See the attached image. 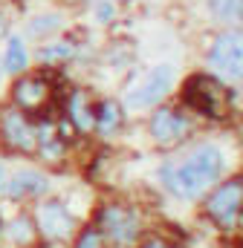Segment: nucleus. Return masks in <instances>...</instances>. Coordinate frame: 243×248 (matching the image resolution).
I'll return each instance as SVG.
<instances>
[{"instance_id": "nucleus-1", "label": "nucleus", "mask_w": 243, "mask_h": 248, "mask_svg": "<svg viewBox=\"0 0 243 248\" xmlns=\"http://www.w3.org/2000/svg\"><path fill=\"white\" fill-rule=\"evenodd\" d=\"M223 173V153L211 144L197 147L185 162L180 165H162L159 168V179L174 196L180 199H197L200 193H206Z\"/></svg>"}, {"instance_id": "nucleus-2", "label": "nucleus", "mask_w": 243, "mask_h": 248, "mask_svg": "<svg viewBox=\"0 0 243 248\" xmlns=\"http://www.w3.org/2000/svg\"><path fill=\"white\" fill-rule=\"evenodd\" d=\"M182 101L188 107H194L200 116L208 119H226L229 107H232V93L226 90L223 81H217L214 75H191L185 90H182Z\"/></svg>"}, {"instance_id": "nucleus-3", "label": "nucleus", "mask_w": 243, "mask_h": 248, "mask_svg": "<svg viewBox=\"0 0 243 248\" xmlns=\"http://www.w3.org/2000/svg\"><path fill=\"white\" fill-rule=\"evenodd\" d=\"M241 205H243V182L232 179L208 196L206 211L220 228H238L241 225Z\"/></svg>"}, {"instance_id": "nucleus-4", "label": "nucleus", "mask_w": 243, "mask_h": 248, "mask_svg": "<svg viewBox=\"0 0 243 248\" xmlns=\"http://www.w3.org/2000/svg\"><path fill=\"white\" fill-rule=\"evenodd\" d=\"M208 66L214 72H220L223 78L241 81L243 72V41L241 32H223L220 38H214L211 49H208Z\"/></svg>"}, {"instance_id": "nucleus-5", "label": "nucleus", "mask_w": 243, "mask_h": 248, "mask_svg": "<svg viewBox=\"0 0 243 248\" xmlns=\"http://www.w3.org/2000/svg\"><path fill=\"white\" fill-rule=\"evenodd\" d=\"M171 84H174V66L168 63H159L148 72V78L127 95V107H154L159 104L168 93H171Z\"/></svg>"}, {"instance_id": "nucleus-6", "label": "nucleus", "mask_w": 243, "mask_h": 248, "mask_svg": "<svg viewBox=\"0 0 243 248\" xmlns=\"http://www.w3.org/2000/svg\"><path fill=\"white\" fill-rule=\"evenodd\" d=\"M38 225H41L47 240H67L72 234L75 222H72V214L64 208V202L50 199V202H44L38 208Z\"/></svg>"}, {"instance_id": "nucleus-7", "label": "nucleus", "mask_w": 243, "mask_h": 248, "mask_svg": "<svg viewBox=\"0 0 243 248\" xmlns=\"http://www.w3.org/2000/svg\"><path fill=\"white\" fill-rule=\"evenodd\" d=\"M185 133H188V119L182 113L171 110V107H162V110L154 113V119H151V136L159 144H177Z\"/></svg>"}, {"instance_id": "nucleus-8", "label": "nucleus", "mask_w": 243, "mask_h": 248, "mask_svg": "<svg viewBox=\"0 0 243 248\" xmlns=\"http://www.w3.org/2000/svg\"><path fill=\"white\" fill-rule=\"evenodd\" d=\"M102 228L107 231V237L119 246H130L136 240V231H139V222H136V214H130L127 208H107L102 214Z\"/></svg>"}, {"instance_id": "nucleus-9", "label": "nucleus", "mask_w": 243, "mask_h": 248, "mask_svg": "<svg viewBox=\"0 0 243 248\" xmlns=\"http://www.w3.org/2000/svg\"><path fill=\"white\" fill-rule=\"evenodd\" d=\"M3 136L17 150H32L35 147V130H32V124L23 119L20 110H9L3 116Z\"/></svg>"}, {"instance_id": "nucleus-10", "label": "nucleus", "mask_w": 243, "mask_h": 248, "mask_svg": "<svg viewBox=\"0 0 243 248\" xmlns=\"http://www.w3.org/2000/svg\"><path fill=\"white\" fill-rule=\"evenodd\" d=\"M9 196L12 199H23V196H41L50 190V179L38 170H17L9 182Z\"/></svg>"}, {"instance_id": "nucleus-11", "label": "nucleus", "mask_w": 243, "mask_h": 248, "mask_svg": "<svg viewBox=\"0 0 243 248\" xmlns=\"http://www.w3.org/2000/svg\"><path fill=\"white\" fill-rule=\"evenodd\" d=\"M50 95V84L44 78H20L15 84V101L23 110H38Z\"/></svg>"}, {"instance_id": "nucleus-12", "label": "nucleus", "mask_w": 243, "mask_h": 248, "mask_svg": "<svg viewBox=\"0 0 243 248\" xmlns=\"http://www.w3.org/2000/svg\"><path fill=\"white\" fill-rule=\"evenodd\" d=\"M61 26H64V17L58 12H44V15H35L26 23V35L29 38H50V35L58 32Z\"/></svg>"}, {"instance_id": "nucleus-13", "label": "nucleus", "mask_w": 243, "mask_h": 248, "mask_svg": "<svg viewBox=\"0 0 243 248\" xmlns=\"http://www.w3.org/2000/svg\"><path fill=\"white\" fill-rule=\"evenodd\" d=\"M26 63H29V55H26L23 41H20V38H9V44H6V55H3V69L15 75V72H23Z\"/></svg>"}, {"instance_id": "nucleus-14", "label": "nucleus", "mask_w": 243, "mask_h": 248, "mask_svg": "<svg viewBox=\"0 0 243 248\" xmlns=\"http://www.w3.org/2000/svg\"><path fill=\"white\" fill-rule=\"evenodd\" d=\"M93 124H96L102 133H113V130L122 124L119 104H113V101H102V104L96 107V113H93Z\"/></svg>"}, {"instance_id": "nucleus-15", "label": "nucleus", "mask_w": 243, "mask_h": 248, "mask_svg": "<svg viewBox=\"0 0 243 248\" xmlns=\"http://www.w3.org/2000/svg\"><path fill=\"white\" fill-rule=\"evenodd\" d=\"M208 12L220 23H241L243 0H208Z\"/></svg>"}, {"instance_id": "nucleus-16", "label": "nucleus", "mask_w": 243, "mask_h": 248, "mask_svg": "<svg viewBox=\"0 0 243 248\" xmlns=\"http://www.w3.org/2000/svg\"><path fill=\"white\" fill-rule=\"evenodd\" d=\"M69 119H72V124L78 130H90L93 127V107L87 104L84 93H72V98H69Z\"/></svg>"}, {"instance_id": "nucleus-17", "label": "nucleus", "mask_w": 243, "mask_h": 248, "mask_svg": "<svg viewBox=\"0 0 243 248\" xmlns=\"http://www.w3.org/2000/svg\"><path fill=\"white\" fill-rule=\"evenodd\" d=\"M75 55L72 44H50V46H41L38 49V61L52 63V61H69Z\"/></svg>"}, {"instance_id": "nucleus-18", "label": "nucleus", "mask_w": 243, "mask_h": 248, "mask_svg": "<svg viewBox=\"0 0 243 248\" xmlns=\"http://www.w3.org/2000/svg\"><path fill=\"white\" fill-rule=\"evenodd\" d=\"M12 237H15L17 243H29V237H32L29 219H15V222H12Z\"/></svg>"}, {"instance_id": "nucleus-19", "label": "nucleus", "mask_w": 243, "mask_h": 248, "mask_svg": "<svg viewBox=\"0 0 243 248\" xmlns=\"http://www.w3.org/2000/svg\"><path fill=\"white\" fill-rule=\"evenodd\" d=\"M113 15H116V6H113L110 0L96 3V20H99V23H110V20H113Z\"/></svg>"}, {"instance_id": "nucleus-20", "label": "nucleus", "mask_w": 243, "mask_h": 248, "mask_svg": "<svg viewBox=\"0 0 243 248\" xmlns=\"http://www.w3.org/2000/svg\"><path fill=\"white\" fill-rule=\"evenodd\" d=\"M78 248H102V234L99 231H84V237H81V243H78Z\"/></svg>"}, {"instance_id": "nucleus-21", "label": "nucleus", "mask_w": 243, "mask_h": 248, "mask_svg": "<svg viewBox=\"0 0 243 248\" xmlns=\"http://www.w3.org/2000/svg\"><path fill=\"white\" fill-rule=\"evenodd\" d=\"M142 248H168V246H165V243H159V240H148Z\"/></svg>"}, {"instance_id": "nucleus-22", "label": "nucleus", "mask_w": 243, "mask_h": 248, "mask_svg": "<svg viewBox=\"0 0 243 248\" xmlns=\"http://www.w3.org/2000/svg\"><path fill=\"white\" fill-rule=\"evenodd\" d=\"M3 187H6V168L0 165V190H3Z\"/></svg>"}, {"instance_id": "nucleus-23", "label": "nucleus", "mask_w": 243, "mask_h": 248, "mask_svg": "<svg viewBox=\"0 0 243 248\" xmlns=\"http://www.w3.org/2000/svg\"><path fill=\"white\" fill-rule=\"evenodd\" d=\"M0 35H3V17H0Z\"/></svg>"}]
</instances>
